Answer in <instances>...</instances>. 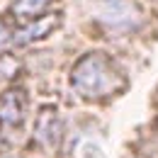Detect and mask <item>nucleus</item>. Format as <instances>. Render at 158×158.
Here are the masks:
<instances>
[{"label": "nucleus", "mask_w": 158, "mask_h": 158, "mask_svg": "<svg viewBox=\"0 0 158 158\" xmlns=\"http://www.w3.org/2000/svg\"><path fill=\"white\" fill-rule=\"evenodd\" d=\"M73 88L78 90L83 98L98 100L107 98L119 88V73L114 68V63L107 59L105 54H88L73 66Z\"/></svg>", "instance_id": "f257e3e1"}, {"label": "nucleus", "mask_w": 158, "mask_h": 158, "mask_svg": "<svg viewBox=\"0 0 158 158\" xmlns=\"http://www.w3.org/2000/svg\"><path fill=\"white\" fill-rule=\"evenodd\" d=\"M95 20L112 32H134L141 24V10L131 0H95L93 2Z\"/></svg>", "instance_id": "f03ea898"}, {"label": "nucleus", "mask_w": 158, "mask_h": 158, "mask_svg": "<svg viewBox=\"0 0 158 158\" xmlns=\"http://www.w3.org/2000/svg\"><path fill=\"white\" fill-rule=\"evenodd\" d=\"M59 24L56 15H46V17H32L22 24L17 32H12V44H29V41L44 39L46 34H51Z\"/></svg>", "instance_id": "7ed1b4c3"}, {"label": "nucleus", "mask_w": 158, "mask_h": 158, "mask_svg": "<svg viewBox=\"0 0 158 158\" xmlns=\"http://www.w3.org/2000/svg\"><path fill=\"white\" fill-rule=\"evenodd\" d=\"M0 117L2 122L20 124L22 122V93L20 90H7L0 102Z\"/></svg>", "instance_id": "20e7f679"}, {"label": "nucleus", "mask_w": 158, "mask_h": 158, "mask_svg": "<svg viewBox=\"0 0 158 158\" xmlns=\"http://www.w3.org/2000/svg\"><path fill=\"white\" fill-rule=\"evenodd\" d=\"M51 2L54 0H12V12L20 20L27 22V20H32V17H39Z\"/></svg>", "instance_id": "39448f33"}, {"label": "nucleus", "mask_w": 158, "mask_h": 158, "mask_svg": "<svg viewBox=\"0 0 158 158\" xmlns=\"http://www.w3.org/2000/svg\"><path fill=\"white\" fill-rule=\"evenodd\" d=\"M7 44H12V29H10L5 22H0V51H2Z\"/></svg>", "instance_id": "423d86ee"}]
</instances>
